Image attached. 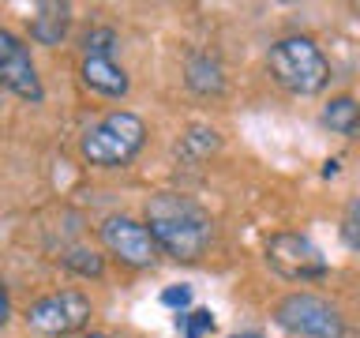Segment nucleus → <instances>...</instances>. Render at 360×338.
Instances as JSON below:
<instances>
[{
	"instance_id": "nucleus-1",
	"label": "nucleus",
	"mask_w": 360,
	"mask_h": 338,
	"mask_svg": "<svg viewBox=\"0 0 360 338\" xmlns=\"http://www.w3.org/2000/svg\"><path fill=\"white\" fill-rule=\"evenodd\" d=\"M143 225L150 230L154 244L165 256L184 259V263L199 259L210 248V237H214L210 214L195 199L180 196V192H158V196H150Z\"/></svg>"
},
{
	"instance_id": "nucleus-2",
	"label": "nucleus",
	"mask_w": 360,
	"mask_h": 338,
	"mask_svg": "<svg viewBox=\"0 0 360 338\" xmlns=\"http://www.w3.org/2000/svg\"><path fill=\"white\" fill-rule=\"evenodd\" d=\"M266 68L274 75L278 87H285L289 94H319V90L330 83V61L323 56V49L311 38H281L270 45L266 53Z\"/></svg>"
},
{
	"instance_id": "nucleus-3",
	"label": "nucleus",
	"mask_w": 360,
	"mask_h": 338,
	"mask_svg": "<svg viewBox=\"0 0 360 338\" xmlns=\"http://www.w3.org/2000/svg\"><path fill=\"white\" fill-rule=\"evenodd\" d=\"M143 139H146V124L135 113L120 109V113H109L105 120H98L83 135V158L90 165L117 169V165H128L143 151Z\"/></svg>"
},
{
	"instance_id": "nucleus-4",
	"label": "nucleus",
	"mask_w": 360,
	"mask_h": 338,
	"mask_svg": "<svg viewBox=\"0 0 360 338\" xmlns=\"http://www.w3.org/2000/svg\"><path fill=\"white\" fill-rule=\"evenodd\" d=\"M274 320L281 331L297 338H342L345 334L338 308L323 297H311V293H289L285 301H278Z\"/></svg>"
},
{
	"instance_id": "nucleus-5",
	"label": "nucleus",
	"mask_w": 360,
	"mask_h": 338,
	"mask_svg": "<svg viewBox=\"0 0 360 338\" xmlns=\"http://www.w3.org/2000/svg\"><path fill=\"white\" fill-rule=\"evenodd\" d=\"M86 320H90V301L79 289L49 293V297H41L38 304L27 308V327L38 334H49V338L75 334L79 327H86Z\"/></svg>"
},
{
	"instance_id": "nucleus-6",
	"label": "nucleus",
	"mask_w": 360,
	"mask_h": 338,
	"mask_svg": "<svg viewBox=\"0 0 360 338\" xmlns=\"http://www.w3.org/2000/svg\"><path fill=\"white\" fill-rule=\"evenodd\" d=\"M266 263L289 282H311L326 275V256L304 233H274L266 241Z\"/></svg>"
},
{
	"instance_id": "nucleus-7",
	"label": "nucleus",
	"mask_w": 360,
	"mask_h": 338,
	"mask_svg": "<svg viewBox=\"0 0 360 338\" xmlns=\"http://www.w3.org/2000/svg\"><path fill=\"white\" fill-rule=\"evenodd\" d=\"M101 244L128 267H150L158 256L150 230L135 218H105L101 222Z\"/></svg>"
},
{
	"instance_id": "nucleus-8",
	"label": "nucleus",
	"mask_w": 360,
	"mask_h": 338,
	"mask_svg": "<svg viewBox=\"0 0 360 338\" xmlns=\"http://www.w3.org/2000/svg\"><path fill=\"white\" fill-rule=\"evenodd\" d=\"M0 83H4L11 94L27 98V101H41L45 98L38 68H34L27 45H22L11 30H4V27H0Z\"/></svg>"
},
{
	"instance_id": "nucleus-9",
	"label": "nucleus",
	"mask_w": 360,
	"mask_h": 338,
	"mask_svg": "<svg viewBox=\"0 0 360 338\" xmlns=\"http://www.w3.org/2000/svg\"><path fill=\"white\" fill-rule=\"evenodd\" d=\"M83 83L105 98L128 94V75H124V68L112 64V56H83Z\"/></svg>"
},
{
	"instance_id": "nucleus-10",
	"label": "nucleus",
	"mask_w": 360,
	"mask_h": 338,
	"mask_svg": "<svg viewBox=\"0 0 360 338\" xmlns=\"http://www.w3.org/2000/svg\"><path fill=\"white\" fill-rule=\"evenodd\" d=\"M188 87L195 94H214L218 98L225 90V68L214 53H195L188 61Z\"/></svg>"
},
{
	"instance_id": "nucleus-11",
	"label": "nucleus",
	"mask_w": 360,
	"mask_h": 338,
	"mask_svg": "<svg viewBox=\"0 0 360 338\" xmlns=\"http://www.w3.org/2000/svg\"><path fill=\"white\" fill-rule=\"evenodd\" d=\"M30 34L41 45H56L68 34V4H41L30 23Z\"/></svg>"
},
{
	"instance_id": "nucleus-12",
	"label": "nucleus",
	"mask_w": 360,
	"mask_h": 338,
	"mask_svg": "<svg viewBox=\"0 0 360 338\" xmlns=\"http://www.w3.org/2000/svg\"><path fill=\"white\" fill-rule=\"evenodd\" d=\"M323 120H326V128L338 132V135H353L360 128V101L356 98H334L330 106L323 109Z\"/></svg>"
},
{
	"instance_id": "nucleus-13",
	"label": "nucleus",
	"mask_w": 360,
	"mask_h": 338,
	"mask_svg": "<svg viewBox=\"0 0 360 338\" xmlns=\"http://www.w3.org/2000/svg\"><path fill=\"white\" fill-rule=\"evenodd\" d=\"M218 132L214 128H202V124H195V128H188V135L180 139V146H176V154L180 158H191V162H202L210 151H218Z\"/></svg>"
},
{
	"instance_id": "nucleus-14",
	"label": "nucleus",
	"mask_w": 360,
	"mask_h": 338,
	"mask_svg": "<svg viewBox=\"0 0 360 338\" xmlns=\"http://www.w3.org/2000/svg\"><path fill=\"white\" fill-rule=\"evenodd\" d=\"M176 327L184 331V338H202L207 331H214V315L207 308H195V312H180L176 315Z\"/></svg>"
},
{
	"instance_id": "nucleus-15",
	"label": "nucleus",
	"mask_w": 360,
	"mask_h": 338,
	"mask_svg": "<svg viewBox=\"0 0 360 338\" xmlns=\"http://www.w3.org/2000/svg\"><path fill=\"white\" fill-rule=\"evenodd\" d=\"M112 45H117V34L109 27H94L83 42V53L86 56H112Z\"/></svg>"
},
{
	"instance_id": "nucleus-16",
	"label": "nucleus",
	"mask_w": 360,
	"mask_h": 338,
	"mask_svg": "<svg viewBox=\"0 0 360 338\" xmlns=\"http://www.w3.org/2000/svg\"><path fill=\"white\" fill-rule=\"evenodd\" d=\"M162 301L169 304V308H184V304H191V289L188 286H169L162 293Z\"/></svg>"
},
{
	"instance_id": "nucleus-17",
	"label": "nucleus",
	"mask_w": 360,
	"mask_h": 338,
	"mask_svg": "<svg viewBox=\"0 0 360 338\" xmlns=\"http://www.w3.org/2000/svg\"><path fill=\"white\" fill-rule=\"evenodd\" d=\"M8 312H11V304H8V289H4V282H0V327L8 323Z\"/></svg>"
},
{
	"instance_id": "nucleus-18",
	"label": "nucleus",
	"mask_w": 360,
	"mask_h": 338,
	"mask_svg": "<svg viewBox=\"0 0 360 338\" xmlns=\"http://www.w3.org/2000/svg\"><path fill=\"white\" fill-rule=\"evenodd\" d=\"M83 338H105V334H83Z\"/></svg>"
},
{
	"instance_id": "nucleus-19",
	"label": "nucleus",
	"mask_w": 360,
	"mask_h": 338,
	"mask_svg": "<svg viewBox=\"0 0 360 338\" xmlns=\"http://www.w3.org/2000/svg\"><path fill=\"white\" fill-rule=\"evenodd\" d=\"M236 338H255V334H236Z\"/></svg>"
}]
</instances>
